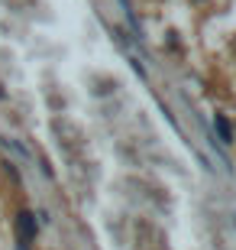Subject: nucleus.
I'll return each mask as SVG.
<instances>
[{
  "instance_id": "obj_1",
  "label": "nucleus",
  "mask_w": 236,
  "mask_h": 250,
  "mask_svg": "<svg viewBox=\"0 0 236 250\" xmlns=\"http://www.w3.org/2000/svg\"><path fill=\"white\" fill-rule=\"evenodd\" d=\"M217 130H220V137H223V143H233V133H230V124H227V117L223 114H217Z\"/></svg>"
},
{
  "instance_id": "obj_2",
  "label": "nucleus",
  "mask_w": 236,
  "mask_h": 250,
  "mask_svg": "<svg viewBox=\"0 0 236 250\" xmlns=\"http://www.w3.org/2000/svg\"><path fill=\"white\" fill-rule=\"evenodd\" d=\"M19 231L26 234V237H33V231H36V224H33V214H19Z\"/></svg>"
},
{
  "instance_id": "obj_3",
  "label": "nucleus",
  "mask_w": 236,
  "mask_h": 250,
  "mask_svg": "<svg viewBox=\"0 0 236 250\" xmlns=\"http://www.w3.org/2000/svg\"><path fill=\"white\" fill-rule=\"evenodd\" d=\"M0 143H3V146H7L10 153H17L19 159H29V153H26V149H23V146H19V143H13V140H0Z\"/></svg>"
}]
</instances>
